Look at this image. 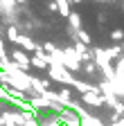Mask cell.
<instances>
[{"mask_svg": "<svg viewBox=\"0 0 124 126\" xmlns=\"http://www.w3.org/2000/svg\"><path fill=\"white\" fill-rule=\"evenodd\" d=\"M79 38H81L84 43H88V41H90V36L86 34V32H84V29H79Z\"/></svg>", "mask_w": 124, "mask_h": 126, "instance_id": "obj_7", "label": "cell"}, {"mask_svg": "<svg viewBox=\"0 0 124 126\" xmlns=\"http://www.w3.org/2000/svg\"><path fill=\"white\" fill-rule=\"evenodd\" d=\"M70 23H72L74 27H79V16H77V14H70Z\"/></svg>", "mask_w": 124, "mask_h": 126, "instance_id": "obj_6", "label": "cell"}, {"mask_svg": "<svg viewBox=\"0 0 124 126\" xmlns=\"http://www.w3.org/2000/svg\"><path fill=\"white\" fill-rule=\"evenodd\" d=\"M5 36H7L9 41H18V38H20V36L16 34V27H9V29L5 32Z\"/></svg>", "mask_w": 124, "mask_h": 126, "instance_id": "obj_4", "label": "cell"}, {"mask_svg": "<svg viewBox=\"0 0 124 126\" xmlns=\"http://www.w3.org/2000/svg\"><path fill=\"white\" fill-rule=\"evenodd\" d=\"M115 126H124V119H120V122H117V124H115Z\"/></svg>", "mask_w": 124, "mask_h": 126, "instance_id": "obj_8", "label": "cell"}, {"mask_svg": "<svg viewBox=\"0 0 124 126\" xmlns=\"http://www.w3.org/2000/svg\"><path fill=\"white\" fill-rule=\"evenodd\" d=\"M72 2H79V0H72Z\"/></svg>", "mask_w": 124, "mask_h": 126, "instance_id": "obj_9", "label": "cell"}, {"mask_svg": "<svg viewBox=\"0 0 124 126\" xmlns=\"http://www.w3.org/2000/svg\"><path fill=\"white\" fill-rule=\"evenodd\" d=\"M81 101L88 104V106H102V104H104V97H102L99 92H88V94H84Z\"/></svg>", "mask_w": 124, "mask_h": 126, "instance_id": "obj_2", "label": "cell"}, {"mask_svg": "<svg viewBox=\"0 0 124 126\" xmlns=\"http://www.w3.org/2000/svg\"><path fill=\"white\" fill-rule=\"evenodd\" d=\"M11 54H14V61H16V65H18V70H27L29 65H32V59L29 56H25L18 47H14L11 50Z\"/></svg>", "mask_w": 124, "mask_h": 126, "instance_id": "obj_1", "label": "cell"}, {"mask_svg": "<svg viewBox=\"0 0 124 126\" xmlns=\"http://www.w3.org/2000/svg\"><path fill=\"white\" fill-rule=\"evenodd\" d=\"M122 36H124V32H122V29H113V32H111V38H115V41H120Z\"/></svg>", "mask_w": 124, "mask_h": 126, "instance_id": "obj_5", "label": "cell"}, {"mask_svg": "<svg viewBox=\"0 0 124 126\" xmlns=\"http://www.w3.org/2000/svg\"><path fill=\"white\" fill-rule=\"evenodd\" d=\"M18 43H20V45H25V50H38V47H36L32 41H29V38H25V36H20V38H18Z\"/></svg>", "mask_w": 124, "mask_h": 126, "instance_id": "obj_3", "label": "cell"}]
</instances>
